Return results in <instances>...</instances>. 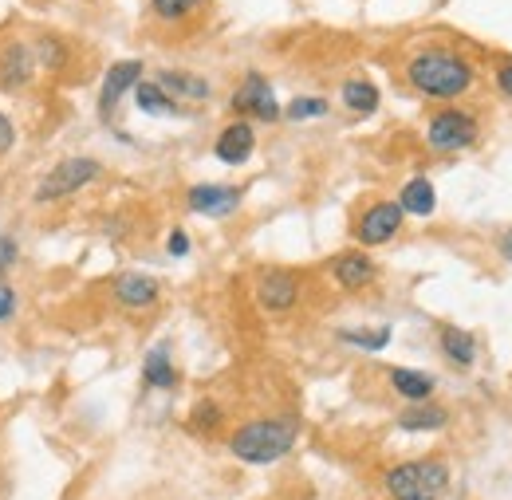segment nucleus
<instances>
[{
	"instance_id": "2",
	"label": "nucleus",
	"mask_w": 512,
	"mask_h": 500,
	"mask_svg": "<svg viewBox=\"0 0 512 500\" xmlns=\"http://www.w3.org/2000/svg\"><path fill=\"white\" fill-rule=\"evenodd\" d=\"M300 426L292 418H256L229 434V453L245 465H272L292 453Z\"/></svg>"
},
{
	"instance_id": "26",
	"label": "nucleus",
	"mask_w": 512,
	"mask_h": 500,
	"mask_svg": "<svg viewBox=\"0 0 512 500\" xmlns=\"http://www.w3.org/2000/svg\"><path fill=\"white\" fill-rule=\"evenodd\" d=\"M292 123H304V119H320L327 115V99H308V95H300V99H292L288 103V111H284Z\"/></svg>"
},
{
	"instance_id": "6",
	"label": "nucleus",
	"mask_w": 512,
	"mask_h": 500,
	"mask_svg": "<svg viewBox=\"0 0 512 500\" xmlns=\"http://www.w3.org/2000/svg\"><path fill=\"white\" fill-rule=\"evenodd\" d=\"M233 111L249 115V119H260V123H276L280 119V103L272 95V83L260 71H249L241 79V87L233 91Z\"/></svg>"
},
{
	"instance_id": "32",
	"label": "nucleus",
	"mask_w": 512,
	"mask_h": 500,
	"mask_svg": "<svg viewBox=\"0 0 512 500\" xmlns=\"http://www.w3.org/2000/svg\"><path fill=\"white\" fill-rule=\"evenodd\" d=\"M12 312H16V292H12L8 284H0V323H4Z\"/></svg>"
},
{
	"instance_id": "16",
	"label": "nucleus",
	"mask_w": 512,
	"mask_h": 500,
	"mask_svg": "<svg viewBox=\"0 0 512 500\" xmlns=\"http://www.w3.org/2000/svg\"><path fill=\"white\" fill-rule=\"evenodd\" d=\"M154 83H158L170 99H193V103L209 99V83H205L201 75H190V71H162Z\"/></svg>"
},
{
	"instance_id": "21",
	"label": "nucleus",
	"mask_w": 512,
	"mask_h": 500,
	"mask_svg": "<svg viewBox=\"0 0 512 500\" xmlns=\"http://www.w3.org/2000/svg\"><path fill=\"white\" fill-rule=\"evenodd\" d=\"M28 75H32V56H28V48H20V44L8 48L4 60H0V87H24Z\"/></svg>"
},
{
	"instance_id": "1",
	"label": "nucleus",
	"mask_w": 512,
	"mask_h": 500,
	"mask_svg": "<svg viewBox=\"0 0 512 500\" xmlns=\"http://www.w3.org/2000/svg\"><path fill=\"white\" fill-rule=\"evenodd\" d=\"M406 79H410V87H414L418 95L449 103V99L469 95L477 71H473V63L465 60V56L438 48V52H418L414 60L406 63Z\"/></svg>"
},
{
	"instance_id": "24",
	"label": "nucleus",
	"mask_w": 512,
	"mask_h": 500,
	"mask_svg": "<svg viewBox=\"0 0 512 500\" xmlns=\"http://www.w3.org/2000/svg\"><path fill=\"white\" fill-rule=\"evenodd\" d=\"M217 426H221V406H217V402H197L190 414L193 434H213Z\"/></svg>"
},
{
	"instance_id": "3",
	"label": "nucleus",
	"mask_w": 512,
	"mask_h": 500,
	"mask_svg": "<svg viewBox=\"0 0 512 500\" xmlns=\"http://www.w3.org/2000/svg\"><path fill=\"white\" fill-rule=\"evenodd\" d=\"M383 485L390 500H442V493L449 489V465L438 457L402 461L386 469Z\"/></svg>"
},
{
	"instance_id": "7",
	"label": "nucleus",
	"mask_w": 512,
	"mask_h": 500,
	"mask_svg": "<svg viewBox=\"0 0 512 500\" xmlns=\"http://www.w3.org/2000/svg\"><path fill=\"white\" fill-rule=\"evenodd\" d=\"M402 221H406V213H402L398 201H375V205L363 209V217L355 221V241L367 245V249L386 245V241L402 229Z\"/></svg>"
},
{
	"instance_id": "25",
	"label": "nucleus",
	"mask_w": 512,
	"mask_h": 500,
	"mask_svg": "<svg viewBox=\"0 0 512 500\" xmlns=\"http://www.w3.org/2000/svg\"><path fill=\"white\" fill-rule=\"evenodd\" d=\"M343 343L351 347H363V351H383L390 343V327H379V331H339Z\"/></svg>"
},
{
	"instance_id": "4",
	"label": "nucleus",
	"mask_w": 512,
	"mask_h": 500,
	"mask_svg": "<svg viewBox=\"0 0 512 500\" xmlns=\"http://www.w3.org/2000/svg\"><path fill=\"white\" fill-rule=\"evenodd\" d=\"M99 174H103V166H99L95 158H87V154L64 158V162H60V166L40 182L36 201H60V197H71V193H79L83 186H91Z\"/></svg>"
},
{
	"instance_id": "17",
	"label": "nucleus",
	"mask_w": 512,
	"mask_h": 500,
	"mask_svg": "<svg viewBox=\"0 0 512 500\" xmlns=\"http://www.w3.org/2000/svg\"><path fill=\"white\" fill-rule=\"evenodd\" d=\"M386 375H390V386H394L406 402H430V394H434V375L410 371V367H394V371H386Z\"/></svg>"
},
{
	"instance_id": "10",
	"label": "nucleus",
	"mask_w": 512,
	"mask_h": 500,
	"mask_svg": "<svg viewBox=\"0 0 512 500\" xmlns=\"http://www.w3.org/2000/svg\"><path fill=\"white\" fill-rule=\"evenodd\" d=\"M375 276H379V268H375V260H371L367 252H343V256H335V264H331V280H335L343 292H363V288L375 284Z\"/></svg>"
},
{
	"instance_id": "31",
	"label": "nucleus",
	"mask_w": 512,
	"mask_h": 500,
	"mask_svg": "<svg viewBox=\"0 0 512 500\" xmlns=\"http://www.w3.org/2000/svg\"><path fill=\"white\" fill-rule=\"evenodd\" d=\"M497 91H501L505 99H512V60H505L497 67Z\"/></svg>"
},
{
	"instance_id": "23",
	"label": "nucleus",
	"mask_w": 512,
	"mask_h": 500,
	"mask_svg": "<svg viewBox=\"0 0 512 500\" xmlns=\"http://www.w3.org/2000/svg\"><path fill=\"white\" fill-rule=\"evenodd\" d=\"M201 4H205V0H150L154 16H158V20H166V24H178V20L193 16Z\"/></svg>"
},
{
	"instance_id": "33",
	"label": "nucleus",
	"mask_w": 512,
	"mask_h": 500,
	"mask_svg": "<svg viewBox=\"0 0 512 500\" xmlns=\"http://www.w3.org/2000/svg\"><path fill=\"white\" fill-rule=\"evenodd\" d=\"M501 256H505V260H512V233H505V237H501Z\"/></svg>"
},
{
	"instance_id": "20",
	"label": "nucleus",
	"mask_w": 512,
	"mask_h": 500,
	"mask_svg": "<svg viewBox=\"0 0 512 500\" xmlns=\"http://www.w3.org/2000/svg\"><path fill=\"white\" fill-rule=\"evenodd\" d=\"M343 107L355 115H375L379 111V87L371 79H347L343 83Z\"/></svg>"
},
{
	"instance_id": "13",
	"label": "nucleus",
	"mask_w": 512,
	"mask_h": 500,
	"mask_svg": "<svg viewBox=\"0 0 512 500\" xmlns=\"http://www.w3.org/2000/svg\"><path fill=\"white\" fill-rule=\"evenodd\" d=\"M115 300L123 308L142 312V308H150L158 300V280L154 276H142V272H123V276H115Z\"/></svg>"
},
{
	"instance_id": "9",
	"label": "nucleus",
	"mask_w": 512,
	"mask_h": 500,
	"mask_svg": "<svg viewBox=\"0 0 512 500\" xmlns=\"http://www.w3.org/2000/svg\"><path fill=\"white\" fill-rule=\"evenodd\" d=\"M138 83H142V60L115 63V67L107 71V79H103V91H99V115L111 119L115 107H119V99H123L127 91H134Z\"/></svg>"
},
{
	"instance_id": "22",
	"label": "nucleus",
	"mask_w": 512,
	"mask_h": 500,
	"mask_svg": "<svg viewBox=\"0 0 512 500\" xmlns=\"http://www.w3.org/2000/svg\"><path fill=\"white\" fill-rule=\"evenodd\" d=\"M134 103H138V111H146V115H174L178 111V103L158 87V83H138L134 87Z\"/></svg>"
},
{
	"instance_id": "29",
	"label": "nucleus",
	"mask_w": 512,
	"mask_h": 500,
	"mask_svg": "<svg viewBox=\"0 0 512 500\" xmlns=\"http://www.w3.org/2000/svg\"><path fill=\"white\" fill-rule=\"evenodd\" d=\"M166 249H170V256H186L190 252V233L186 229H174L170 241H166Z\"/></svg>"
},
{
	"instance_id": "30",
	"label": "nucleus",
	"mask_w": 512,
	"mask_h": 500,
	"mask_svg": "<svg viewBox=\"0 0 512 500\" xmlns=\"http://www.w3.org/2000/svg\"><path fill=\"white\" fill-rule=\"evenodd\" d=\"M12 142H16V126L8 115H0V154H8L12 150Z\"/></svg>"
},
{
	"instance_id": "15",
	"label": "nucleus",
	"mask_w": 512,
	"mask_h": 500,
	"mask_svg": "<svg viewBox=\"0 0 512 500\" xmlns=\"http://www.w3.org/2000/svg\"><path fill=\"white\" fill-rule=\"evenodd\" d=\"M398 205H402V213H410V217H430L434 209H438V193H434V182L430 178H410L402 193H398Z\"/></svg>"
},
{
	"instance_id": "28",
	"label": "nucleus",
	"mask_w": 512,
	"mask_h": 500,
	"mask_svg": "<svg viewBox=\"0 0 512 500\" xmlns=\"http://www.w3.org/2000/svg\"><path fill=\"white\" fill-rule=\"evenodd\" d=\"M12 260H16V241H12V237H0V284H4Z\"/></svg>"
},
{
	"instance_id": "27",
	"label": "nucleus",
	"mask_w": 512,
	"mask_h": 500,
	"mask_svg": "<svg viewBox=\"0 0 512 500\" xmlns=\"http://www.w3.org/2000/svg\"><path fill=\"white\" fill-rule=\"evenodd\" d=\"M36 56H40V63H48V67H64V44L60 40H52V36H44L40 44H36Z\"/></svg>"
},
{
	"instance_id": "5",
	"label": "nucleus",
	"mask_w": 512,
	"mask_h": 500,
	"mask_svg": "<svg viewBox=\"0 0 512 500\" xmlns=\"http://www.w3.org/2000/svg\"><path fill=\"white\" fill-rule=\"evenodd\" d=\"M426 142L438 150V154H453V150H469L477 142V119L469 111H457L446 107L438 111L430 126H426Z\"/></svg>"
},
{
	"instance_id": "11",
	"label": "nucleus",
	"mask_w": 512,
	"mask_h": 500,
	"mask_svg": "<svg viewBox=\"0 0 512 500\" xmlns=\"http://www.w3.org/2000/svg\"><path fill=\"white\" fill-rule=\"evenodd\" d=\"M186 205L201 217H229L241 205V189L237 186H193L186 193Z\"/></svg>"
},
{
	"instance_id": "18",
	"label": "nucleus",
	"mask_w": 512,
	"mask_h": 500,
	"mask_svg": "<svg viewBox=\"0 0 512 500\" xmlns=\"http://www.w3.org/2000/svg\"><path fill=\"white\" fill-rule=\"evenodd\" d=\"M438 343H442V351H446L449 363H457V367H473L477 363V339L469 335V331H461V327H442L438 331Z\"/></svg>"
},
{
	"instance_id": "19",
	"label": "nucleus",
	"mask_w": 512,
	"mask_h": 500,
	"mask_svg": "<svg viewBox=\"0 0 512 500\" xmlns=\"http://www.w3.org/2000/svg\"><path fill=\"white\" fill-rule=\"evenodd\" d=\"M142 378H146V386H154V390H174V386H178V371H174V363H170V351H166V347H154V351L146 355V363H142Z\"/></svg>"
},
{
	"instance_id": "12",
	"label": "nucleus",
	"mask_w": 512,
	"mask_h": 500,
	"mask_svg": "<svg viewBox=\"0 0 512 500\" xmlns=\"http://www.w3.org/2000/svg\"><path fill=\"white\" fill-rule=\"evenodd\" d=\"M256 150V134L249 123H229L221 134H217V146L213 154L225 162V166H245Z\"/></svg>"
},
{
	"instance_id": "14",
	"label": "nucleus",
	"mask_w": 512,
	"mask_h": 500,
	"mask_svg": "<svg viewBox=\"0 0 512 500\" xmlns=\"http://www.w3.org/2000/svg\"><path fill=\"white\" fill-rule=\"evenodd\" d=\"M446 422H449V414L442 406H434V402H414V406H406V410L398 414V430H406V434L442 430Z\"/></svg>"
},
{
	"instance_id": "8",
	"label": "nucleus",
	"mask_w": 512,
	"mask_h": 500,
	"mask_svg": "<svg viewBox=\"0 0 512 500\" xmlns=\"http://www.w3.org/2000/svg\"><path fill=\"white\" fill-rule=\"evenodd\" d=\"M256 300H260L264 312H272V315L292 312L296 300H300V280H296L292 272H284V268H272V272H264V276L256 280Z\"/></svg>"
}]
</instances>
